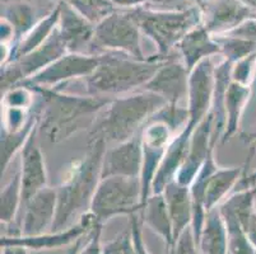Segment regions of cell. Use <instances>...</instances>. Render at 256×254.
I'll return each instance as SVG.
<instances>
[{
  "label": "cell",
  "instance_id": "6da1fadb",
  "mask_svg": "<svg viewBox=\"0 0 256 254\" xmlns=\"http://www.w3.org/2000/svg\"><path fill=\"white\" fill-rule=\"evenodd\" d=\"M107 145L102 140H88L82 158L72 163L56 187L58 206L52 232L69 229L90 211V202L102 179V163Z\"/></svg>",
  "mask_w": 256,
  "mask_h": 254
},
{
  "label": "cell",
  "instance_id": "7a4b0ae2",
  "mask_svg": "<svg viewBox=\"0 0 256 254\" xmlns=\"http://www.w3.org/2000/svg\"><path fill=\"white\" fill-rule=\"evenodd\" d=\"M32 89L40 99L38 131H42L51 144H60L84 127L90 129L97 113L111 101L101 95L66 94L48 88Z\"/></svg>",
  "mask_w": 256,
  "mask_h": 254
},
{
  "label": "cell",
  "instance_id": "3957f363",
  "mask_svg": "<svg viewBox=\"0 0 256 254\" xmlns=\"http://www.w3.org/2000/svg\"><path fill=\"white\" fill-rule=\"evenodd\" d=\"M166 106L164 98L148 90L111 99L97 113L90 127L88 140H102L107 148L125 143L138 136L146 123Z\"/></svg>",
  "mask_w": 256,
  "mask_h": 254
},
{
  "label": "cell",
  "instance_id": "277c9868",
  "mask_svg": "<svg viewBox=\"0 0 256 254\" xmlns=\"http://www.w3.org/2000/svg\"><path fill=\"white\" fill-rule=\"evenodd\" d=\"M98 56V65L86 78V84L88 94L101 97L128 94L144 87L166 61L156 56L136 60L121 52H104Z\"/></svg>",
  "mask_w": 256,
  "mask_h": 254
},
{
  "label": "cell",
  "instance_id": "5b68a950",
  "mask_svg": "<svg viewBox=\"0 0 256 254\" xmlns=\"http://www.w3.org/2000/svg\"><path fill=\"white\" fill-rule=\"evenodd\" d=\"M142 32L157 46L160 60H168L170 53L186 33L202 23V11L196 8L181 11H154L150 9L134 8L128 11Z\"/></svg>",
  "mask_w": 256,
  "mask_h": 254
},
{
  "label": "cell",
  "instance_id": "8992f818",
  "mask_svg": "<svg viewBox=\"0 0 256 254\" xmlns=\"http://www.w3.org/2000/svg\"><path fill=\"white\" fill-rule=\"evenodd\" d=\"M143 209L140 178L106 177L102 178L90 202V213L104 225L118 215H132Z\"/></svg>",
  "mask_w": 256,
  "mask_h": 254
},
{
  "label": "cell",
  "instance_id": "52a82bcc",
  "mask_svg": "<svg viewBox=\"0 0 256 254\" xmlns=\"http://www.w3.org/2000/svg\"><path fill=\"white\" fill-rule=\"evenodd\" d=\"M140 32L128 11H114L96 24L90 53L96 55L94 51H100L101 53L110 51L125 53L136 60H146L148 57L144 56L142 50Z\"/></svg>",
  "mask_w": 256,
  "mask_h": 254
},
{
  "label": "cell",
  "instance_id": "ba28073f",
  "mask_svg": "<svg viewBox=\"0 0 256 254\" xmlns=\"http://www.w3.org/2000/svg\"><path fill=\"white\" fill-rule=\"evenodd\" d=\"M65 53H68V48L64 45L56 27L44 45L20 59L2 66V94L36 75Z\"/></svg>",
  "mask_w": 256,
  "mask_h": 254
},
{
  "label": "cell",
  "instance_id": "9c48e42d",
  "mask_svg": "<svg viewBox=\"0 0 256 254\" xmlns=\"http://www.w3.org/2000/svg\"><path fill=\"white\" fill-rule=\"evenodd\" d=\"M98 61L100 56L92 53L68 52L20 84L31 88L56 89L58 85L73 79L88 78L97 67Z\"/></svg>",
  "mask_w": 256,
  "mask_h": 254
},
{
  "label": "cell",
  "instance_id": "30bf717a",
  "mask_svg": "<svg viewBox=\"0 0 256 254\" xmlns=\"http://www.w3.org/2000/svg\"><path fill=\"white\" fill-rule=\"evenodd\" d=\"M214 70L216 65L213 64L212 59H206L190 71L186 101L188 120L185 126V130L190 134L195 131V129L212 111L216 84Z\"/></svg>",
  "mask_w": 256,
  "mask_h": 254
},
{
  "label": "cell",
  "instance_id": "8fae6325",
  "mask_svg": "<svg viewBox=\"0 0 256 254\" xmlns=\"http://www.w3.org/2000/svg\"><path fill=\"white\" fill-rule=\"evenodd\" d=\"M56 188L46 186L38 191L20 207L23 209V214L20 220V234L22 237H34L45 234L50 228L52 229L56 216Z\"/></svg>",
  "mask_w": 256,
  "mask_h": 254
},
{
  "label": "cell",
  "instance_id": "7c38bea8",
  "mask_svg": "<svg viewBox=\"0 0 256 254\" xmlns=\"http://www.w3.org/2000/svg\"><path fill=\"white\" fill-rule=\"evenodd\" d=\"M188 76L190 71L184 62L168 59L143 89L162 97L168 106L178 107L182 101H188Z\"/></svg>",
  "mask_w": 256,
  "mask_h": 254
},
{
  "label": "cell",
  "instance_id": "4fadbf2b",
  "mask_svg": "<svg viewBox=\"0 0 256 254\" xmlns=\"http://www.w3.org/2000/svg\"><path fill=\"white\" fill-rule=\"evenodd\" d=\"M202 5L203 25L212 34L223 36L245 20L255 18L251 6L241 0H206Z\"/></svg>",
  "mask_w": 256,
  "mask_h": 254
},
{
  "label": "cell",
  "instance_id": "5bb4252c",
  "mask_svg": "<svg viewBox=\"0 0 256 254\" xmlns=\"http://www.w3.org/2000/svg\"><path fill=\"white\" fill-rule=\"evenodd\" d=\"M96 224H98L97 219L94 218L93 214L88 211L80 218V220L76 225H73L69 229L45 233V234L34 235V237H22V235H20V237H3L2 238V247L20 246L24 247L26 249H34V251L60 248V247L76 243L84 234H90V230L96 227Z\"/></svg>",
  "mask_w": 256,
  "mask_h": 254
},
{
  "label": "cell",
  "instance_id": "9a60e30c",
  "mask_svg": "<svg viewBox=\"0 0 256 254\" xmlns=\"http://www.w3.org/2000/svg\"><path fill=\"white\" fill-rule=\"evenodd\" d=\"M213 130L214 117L210 112L192 132L186 159L174 178L180 185L190 187L209 155L214 153L216 144L213 143Z\"/></svg>",
  "mask_w": 256,
  "mask_h": 254
},
{
  "label": "cell",
  "instance_id": "2e32d148",
  "mask_svg": "<svg viewBox=\"0 0 256 254\" xmlns=\"http://www.w3.org/2000/svg\"><path fill=\"white\" fill-rule=\"evenodd\" d=\"M38 132V125H37L20 150V182H22V205L48 186L45 157L37 143Z\"/></svg>",
  "mask_w": 256,
  "mask_h": 254
},
{
  "label": "cell",
  "instance_id": "e0dca14e",
  "mask_svg": "<svg viewBox=\"0 0 256 254\" xmlns=\"http://www.w3.org/2000/svg\"><path fill=\"white\" fill-rule=\"evenodd\" d=\"M143 169V150L140 134L125 143L107 148L102 163V178L129 177L140 178Z\"/></svg>",
  "mask_w": 256,
  "mask_h": 254
},
{
  "label": "cell",
  "instance_id": "ac0fdd59",
  "mask_svg": "<svg viewBox=\"0 0 256 254\" xmlns=\"http://www.w3.org/2000/svg\"><path fill=\"white\" fill-rule=\"evenodd\" d=\"M59 4L60 19L58 29L68 52L87 53L92 47L96 25L66 4Z\"/></svg>",
  "mask_w": 256,
  "mask_h": 254
},
{
  "label": "cell",
  "instance_id": "d6986e66",
  "mask_svg": "<svg viewBox=\"0 0 256 254\" xmlns=\"http://www.w3.org/2000/svg\"><path fill=\"white\" fill-rule=\"evenodd\" d=\"M176 48L180 52L184 65L188 67V71H192L204 60L212 59L214 55L220 53V45L217 38L203 24H199L186 33Z\"/></svg>",
  "mask_w": 256,
  "mask_h": 254
},
{
  "label": "cell",
  "instance_id": "ffe728a7",
  "mask_svg": "<svg viewBox=\"0 0 256 254\" xmlns=\"http://www.w3.org/2000/svg\"><path fill=\"white\" fill-rule=\"evenodd\" d=\"M168 209L170 218L172 221V229H174V242L178 241L180 235L190 228L194 216L192 209V199L190 187L180 185L178 182L172 181L164 188V193Z\"/></svg>",
  "mask_w": 256,
  "mask_h": 254
},
{
  "label": "cell",
  "instance_id": "44dd1931",
  "mask_svg": "<svg viewBox=\"0 0 256 254\" xmlns=\"http://www.w3.org/2000/svg\"><path fill=\"white\" fill-rule=\"evenodd\" d=\"M251 95H252V89L251 87H246L242 84L231 81L230 87L226 94V123L224 131H223L220 143L226 144L231 140L237 134L241 123L242 115L245 112L248 103L250 102Z\"/></svg>",
  "mask_w": 256,
  "mask_h": 254
},
{
  "label": "cell",
  "instance_id": "7402d4cb",
  "mask_svg": "<svg viewBox=\"0 0 256 254\" xmlns=\"http://www.w3.org/2000/svg\"><path fill=\"white\" fill-rule=\"evenodd\" d=\"M246 168L232 167V168H218L209 177L206 182V196H204V209L206 214L212 210L217 209L218 205L230 195L234 186L244 177Z\"/></svg>",
  "mask_w": 256,
  "mask_h": 254
},
{
  "label": "cell",
  "instance_id": "603a6c76",
  "mask_svg": "<svg viewBox=\"0 0 256 254\" xmlns=\"http://www.w3.org/2000/svg\"><path fill=\"white\" fill-rule=\"evenodd\" d=\"M60 19V4H58L56 8L54 9L48 17L44 18L42 20L36 23L34 28L28 33L26 34L20 42H17L13 47H12V55L8 62L14 61L20 59L22 56L32 52L40 46L44 45L48 39V37L52 34V32L56 29ZM6 62V64H8Z\"/></svg>",
  "mask_w": 256,
  "mask_h": 254
},
{
  "label": "cell",
  "instance_id": "cb8c5ba5",
  "mask_svg": "<svg viewBox=\"0 0 256 254\" xmlns=\"http://www.w3.org/2000/svg\"><path fill=\"white\" fill-rule=\"evenodd\" d=\"M199 249L202 254H228L227 229L218 207L206 214Z\"/></svg>",
  "mask_w": 256,
  "mask_h": 254
},
{
  "label": "cell",
  "instance_id": "d4e9b609",
  "mask_svg": "<svg viewBox=\"0 0 256 254\" xmlns=\"http://www.w3.org/2000/svg\"><path fill=\"white\" fill-rule=\"evenodd\" d=\"M142 211H143V219L146 225L153 232L164 238L167 246L174 249V229H172V221L170 218L164 196L162 193L150 196L144 204Z\"/></svg>",
  "mask_w": 256,
  "mask_h": 254
},
{
  "label": "cell",
  "instance_id": "484cf974",
  "mask_svg": "<svg viewBox=\"0 0 256 254\" xmlns=\"http://www.w3.org/2000/svg\"><path fill=\"white\" fill-rule=\"evenodd\" d=\"M2 18L8 20L14 28L16 41L13 46L28 33L37 23L34 9L32 8L31 4L22 0H12L10 3L4 4Z\"/></svg>",
  "mask_w": 256,
  "mask_h": 254
},
{
  "label": "cell",
  "instance_id": "4316f807",
  "mask_svg": "<svg viewBox=\"0 0 256 254\" xmlns=\"http://www.w3.org/2000/svg\"><path fill=\"white\" fill-rule=\"evenodd\" d=\"M22 207V182L20 171L4 186L0 195V220L4 225H9L17 218Z\"/></svg>",
  "mask_w": 256,
  "mask_h": 254
},
{
  "label": "cell",
  "instance_id": "83f0119b",
  "mask_svg": "<svg viewBox=\"0 0 256 254\" xmlns=\"http://www.w3.org/2000/svg\"><path fill=\"white\" fill-rule=\"evenodd\" d=\"M38 125V115L36 118L32 120L30 125H27L23 130L18 132H6L2 131V140H0V145H2V150H0V167H2V174L6 171V168L10 164L12 159L14 158L16 154L18 151L22 150L24 146L26 141L28 140L30 135L34 130V127Z\"/></svg>",
  "mask_w": 256,
  "mask_h": 254
},
{
  "label": "cell",
  "instance_id": "f1b7e54d",
  "mask_svg": "<svg viewBox=\"0 0 256 254\" xmlns=\"http://www.w3.org/2000/svg\"><path fill=\"white\" fill-rule=\"evenodd\" d=\"M58 1L73 8L93 24H98L101 20L115 11L114 4L110 0H58Z\"/></svg>",
  "mask_w": 256,
  "mask_h": 254
},
{
  "label": "cell",
  "instance_id": "f546056e",
  "mask_svg": "<svg viewBox=\"0 0 256 254\" xmlns=\"http://www.w3.org/2000/svg\"><path fill=\"white\" fill-rule=\"evenodd\" d=\"M217 41L220 45V55H223L224 60L232 62V64L256 52V43L248 41V39L224 34Z\"/></svg>",
  "mask_w": 256,
  "mask_h": 254
},
{
  "label": "cell",
  "instance_id": "4dcf8cb0",
  "mask_svg": "<svg viewBox=\"0 0 256 254\" xmlns=\"http://www.w3.org/2000/svg\"><path fill=\"white\" fill-rule=\"evenodd\" d=\"M256 78V52L246 56L244 59L238 60L232 64L231 79L232 81L251 87Z\"/></svg>",
  "mask_w": 256,
  "mask_h": 254
},
{
  "label": "cell",
  "instance_id": "1f68e13d",
  "mask_svg": "<svg viewBox=\"0 0 256 254\" xmlns=\"http://www.w3.org/2000/svg\"><path fill=\"white\" fill-rule=\"evenodd\" d=\"M104 254H136V241L132 227L118 235L111 242L102 246Z\"/></svg>",
  "mask_w": 256,
  "mask_h": 254
},
{
  "label": "cell",
  "instance_id": "d6a6232c",
  "mask_svg": "<svg viewBox=\"0 0 256 254\" xmlns=\"http://www.w3.org/2000/svg\"><path fill=\"white\" fill-rule=\"evenodd\" d=\"M172 252H174V254H202L200 253L199 244L195 241L192 227L188 228L180 235V238H178V241L174 244Z\"/></svg>",
  "mask_w": 256,
  "mask_h": 254
},
{
  "label": "cell",
  "instance_id": "836d02e7",
  "mask_svg": "<svg viewBox=\"0 0 256 254\" xmlns=\"http://www.w3.org/2000/svg\"><path fill=\"white\" fill-rule=\"evenodd\" d=\"M101 233H102V224H96V227L93 228L88 234V242L84 248L79 252L78 254H104L101 243Z\"/></svg>",
  "mask_w": 256,
  "mask_h": 254
},
{
  "label": "cell",
  "instance_id": "e575fe53",
  "mask_svg": "<svg viewBox=\"0 0 256 254\" xmlns=\"http://www.w3.org/2000/svg\"><path fill=\"white\" fill-rule=\"evenodd\" d=\"M130 227L132 229V235H134V241H136V254H150L146 252V246L143 243V237H142V230H140V223H139V218L136 214L130 215Z\"/></svg>",
  "mask_w": 256,
  "mask_h": 254
},
{
  "label": "cell",
  "instance_id": "d590c367",
  "mask_svg": "<svg viewBox=\"0 0 256 254\" xmlns=\"http://www.w3.org/2000/svg\"><path fill=\"white\" fill-rule=\"evenodd\" d=\"M241 140L246 144V145H248L250 148L255 149L256 150V127L252 130V131L242 132Z\"/></svg>",
  "mask_w": 256,
  "mask_h": 254
},
{
  "label": "cell",
  "instance_id": "8d00e7d4",
  "mask_svg": "<svg viewBox=\"0 0 256 254\" xmlns=\"http://www.w3.org/2000/svg\"><path fill=\"white\" fill-rule=\"evenodd\" d=\"M238 185H242V190L256 187V171H254L252 173L248 174V176L242 177L241 181L238 182Z\"/></svg>",
  "mask_w": 256,
  "mask_h": 254
},
{
  "label": "cell",
  "instance_id": "74e56055",
  "mask_svg": "<svg viewBox=\"0 0 256 254\" xmlns=\"http://www.w3.org/2000/svg\"><path fill=\"white\" fill-rule=\"evenodd\" d=\"M112 4H116V5L120 6H142V4H144L146 0H110Z\"/></svg>",
  "mask_w": 256,
  "mask_h": 254
},
{
  "label": "cell",
  "instance_id": "f35d334b",
  "mask_svg": "<svg viewBox=\"0 0 256 254\" xmlns=\"http://www.w3.org/2000/svg\"><path fill=\"white\" fill-rule=\"evenodd\" d=\"M3 248V254H27L24 247L20 246H6Z\"/></svg>",
  "mask_w": 256,
  "mask_h": 254
},
{
  "label": "cell",
  "instance_id": "ab89813d",
  "mask_svg": "<svg viewBox=\"0 0 256 254\" xmlns=\"http://www.w3.org/2000/svg\"><path fill=\"white\" fill-rule=\"evenodd\" d=\"M80 244H82V238H80V239H78V241L74 243V247L72 249H69L68 254H78L79 249H80Z\"/></svg>",
  "mask_w": 256,
  "mask_h": 254
},
{
  "label": "cell",
  "instance_id": "60d3db41",
  "mask_svg": "<svg viewBox=\"0 0 256 254\" xmlns=\"http://www.w3.org/2000/svg\"><path fill=\"white\" fill-rule=\"evenodd\" d=\"M153 1H168V0H153Z\"/></svg>",
  "mask_w": 256,
  "mask_h": 254
},
{
  "label": "cell",
  "instance_id": "b9f144b4",
  "mask_svg": "<svg viewBox=\"0 0 256 254\" xmlns=\"http://www.w3.org/2000/svg\"><path fill=\"white\" fill-rule=\"evenodd\" d=\"M255 213H256V195H255Z\"/></svg>",
  "mask_w": 256,
  "mask_h": 254
}]
</instances>
